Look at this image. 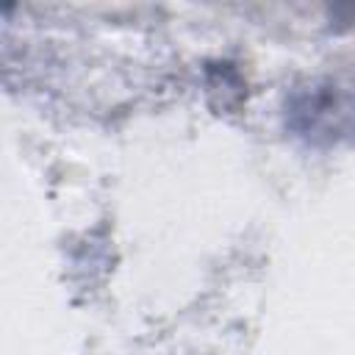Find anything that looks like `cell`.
I'll return each mask as SVG.
<instances>
[{"instance_id": "1", "label": "cell", "mask_w": 355, "mask_h": 355, "mask_svg": "<svg viewBox=\"0 0 355 355\" xmlns=\"http://www.w3.org/2000/svg\"><path fill=\"white\" fill-rule=\"evenodd\" d=\"M294 128L308 139H338L355 128V94L338 86H308L288 108Z\"/></svg>"}]
</instances>
